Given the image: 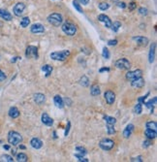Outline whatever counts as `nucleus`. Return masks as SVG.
<instances>
[{"mask_svg":"<svg viewBox=\"0 0 157 162\" xmlns=\"http://www.w3.org/2000/svg\"><path fill=\"white\" fill-rule=\"evenodd\" d=\"M61 28H62V31L68 36H74L77 32L76 26L74 23H72V22H69V21L64 22V23L62 24Z\"/></svg>","mask_w":157,"mask_h":162,"instance_id":"nucleus-3","label":"nucleus"},{"mask_svg":"<svg viewBox=\"0 0 157 162\" xmlns=\"http://www.w3.org/2000/svg\"><path fill=\"white\" fill-rule=\"evenodd\" d=\"M145 126H147V128H148V129H152V130H155V131L157 129V124H156L155 121H148V122H147Z\"/></svg>","mask_w":157,"mask_h":162,"instance_id":"nucleus-32","label":"nucleus"},{"mask_svg":"<svg viewBox=\"0 0 157 162\" xmlns=\"http://www.w3.org/2000/svg\"><path fill=\"white\" fill-rule=\"evenodd\" d=\"M104 97H105L106 102L108 103L109 105L114 104V102L115 101V94L112 91H111V90H107L106 92H105Z\"/></svg>","mask_w":157,"mask_h":162,"instance_id":"nucleus-10","label":"nucleus"},{"mask_svg":"<svg viewBox=\"0 0 157 162\" xmlns=\"http://www.w3.org/2000/svg\"><path fill=\"white\" fill-rule=\"evenodd\" d=\"M98 21H101V22H103L106 27H108V28H111L112 22L111 21V19H110L108 16L104 15V14H101V15L98 16Z\"/></svg>","mask_w":157,"mask_h":162,"instance_id":"nucleus-11","label":"nucleus"},{"mask_svg":"<svg viewBox=\"0 0 157 162\" xmlns=\"http://www.w3.org/2000/svg\"><path fill=\"white\" fill-rule=\"evenodd\" d=\"M110 8V4H108L107 2H101L100 4H99V9L101 11H106L108 10Z\"/></svg>","mask_w":157,"mask_h":162,"instance_id":"nucleus-35","label":"nucleus"},{"mask_svg":"<svg viewBox=\"0 0 157 162\" xmlns=\"http://www.w3.org/2000/svg\"><path fill=\"white\" fill-rule=\"evenodd\" d=\"M78 2H80V3L84 4V5H87L89 3V0H77Z\"/></svg>","mask_w":157,"mask_h":162,"instance_id":"nucleus-48","label":"nucleus"},{"mask_svg":"<svg viewBox=\"0 0 157 162\" xmlns=\"http://www.w3.org/2000/svg\"><path fill=\"white\" fill-rule=\"evenodd\" d=\"M115 67L120 70H128V69H130L131 64L126 58H120V59L115 61Z\"/></svg>","mask_w":157,"mask_h":162,"instance_id":"nucleus-5","label":"nucleus"},{"mask_svg":"<svg viewBox=\"0 0 157 162\" xmlns=\"http://www.w3.org/2000/svg\"><path fill=\"white\" fill-rule=\"evenodd\" d=\"M150 146H151V142L149 140H147L143 143V148H145V149H147V148L150 147Z\"/></svg>","mask_w":157,"mask_h":162,"instance_id":"nucleus-42","label":"nucleus"},{"mask_svg":"<svg viewBox=\"0 0 157 162\" xmlns=\"http://www.w3.org/2000/svg\"><path fill=\"white\" fill-rule=\"evenodd\" d=\"M48 21L53 26H59L62 23L63 18L62 16L58 13H52L48 17Z\"/></svg>","mask_w":157,"mask_h":162,"instance_id":"nucleus-4","label":"nucleus"},{"mask_svg":"<svg viewBox=\"0 0 157 162\" xmlns=\"http://www.w3.org/2000/svg\"><path fill=\"white\" fill-rule=\"evenodd\" d=\"M117 6L119 7V8H122V9H124V8L126 7V4L124 3V2H118Z\"/></svg>","mask_w":157,"mask_h":162,"instance_id":"nucleus-47","label":"nucleus"},{"mask_svg":"<svg viewBox=\"0 0 157 162\" xmlns=\"http://www.w3.org/2000/svg\"><path fill=\"white\" fill-rule=\"evenodd\" d=\"M18 59H20V57H14V59H12V60H11V62H16V60H18Z\"/></svg>","mask_w":157,"mask_h":162,"instance_id":"nucleus-51","label":"nucleus"},{"mask_svg":"<svg viewBox=\"0 0 157 162\" xmlns=\"http://www.w3.org/2000/svg\"><path fill=\"white\" fill-rule=\"evenodd\" d=\"M117 44V40H110V41H108L109 46H115Z\"/></svg>","mask_w":157,"mask_h":162,"instance_id":"nucleus-45","label":"nucleus"},{"mask_svg":"<svg viewBox=\"0 0 157 162\" xmlns=\"http://www.w3.org/2000/svg\"><path fill=\"white\" fill-rule=\"evenodd\" d=\"M30 145H31L33 149L39 150L43 147V142L38 138H32L31 141H30Z\"/></svg>","mask_w":157,"mask_h":162,"instance_id":"nucleus-14","label":"nucleus"},{"mask_svg":"<svg viewBox=\"0 0 157 162\" xmlns=\"http://www.w3.org/2000/svg\"><path fill=\"white\" fill-rule=\"evenodd\" d=\"M8 142L13 146H18L19 144L23 142V137L16 131H10L8 134Z\"/></svg>","mask_w":157,"mask_h":162,"instance_id":"nucleus-1","label":"nucleus"},{"mask_svg":"<svg viewBox=\"0 0 157 162\" xmlns=\"http://www.w3.org/2000/svg\"><path fill=\"white\" fill-rule=\"evenodd\" d=\"M133 40L136 42L137 44L142 45V46H147L148 44V39L147 37H143V36H136V37H133Z\"/></svg>","mask_w":157,"mask_h":162,"instance_id":"nucleus-16","label":"nucleus"},{"mask_svg":"<svg viewBox=\"0 0 157 162\" xmlns=\"http://www.w3.org/2000/svg\"><path fill=\"white\" fill-rule=\"evenodd\" d=\"M73 6L75 7V9L78 11L79 13H82V8L81 7V4H80L78 1H74L73 2Z\"/></svg>","mask_w":157,"mask_h":162,"instance_id":"nucleus-39","label":"nucleus"},{"mask_svg":"<svg viewBox=\"0 0 157 162\" xmlns=\"http://www.w3.org/2000/svg\"><path fill=\"white\" fill-rule=\"evenodd\" d=\"M24 10H25V5H24L23 3H21V2L16 3L13 8L14 14H15L16 17H21L23 14Z\"/></svg>","mask_w":157,"mask_h":162,"instance_id":"nucleus-8","label":"nucleus"},{"mask_svg":"<svg viewBox=\"0 0 157 162\" xmlns=\"http://www.w3.org/2000/svg\"><path fill=\"white\" fill-rule=\"evenodd\" d=\"M4 149H5V150H10V147L7 146V145H6V146H4Z\"/></svg>","mask_w":157,"mask_h":162,"instance_id":"nucleus-52","label":"nucleus"},{"mask_svg":"<svg viewBox=\"0 0 157 162\" xmlns=\"http://www.w3.org/2000/svg\"><path fill=\"white\" fill-rule=\"evenodd\" d=\"M111 1H112V2H117L118 0H111Z\"/></svg>","mask_w":157,"mask_h":162,"instance_id":"nucleus-55","label":"nucleus"},{"mask_svg":"<svg viewBox=\"0 0 157 162\" xmlns=\"http://www.w3.org/2000/svg\"><path fill=\"white\" fill-rule=\"evenodd\" d=\"M70 125H71V122H70V121H68V125H67V127H66V130H65V136H67V135H68V133H69V129H70Z\"/></svg>","mask_w":157,"mask_h":162,"instance_id":"nucleus-49","label":"nucleus"},{"mask_svg":"<svg viewBox=\"0 0 157 162\" xmlns=\"http://www.w3.org/2000/svg\"><path fill=\"white\" fill-rule=\"evenodd\" d=\"M143 75V71L140 70V69H137V70H134V71H129L127 74H126V79L128 80H135L137 79V78H140L142 77Z\"/></svg>","mask_w":157,"mask_h":162,"instance_id":"nucleus-9","label":"nucleus"},{"mask_svg":"<svg viewBox=\"0 0 157 162\" xmlns=\"http://www.w3.org/2000/svg\"><path fill=\"white\" fill-rule=\"evenodd\" d=\"M137 7V5H136V3H135V2H131V3H129V10H134L135 8Z\"/></svg>","mask_w":157,"mask_h":162,"instance_id":"nucleus-44","label":"nucleus"},{"mask_svg":"<svg viewBox=\"0 0 157 162\" xmlns=\"http://www.w3.org/2000/svg\"><path fill=\"white\" fill-rule=\"evenodd\" d=\"M121 27V23L119 21H114V23H112V26H111V28L112 31H114V32H117L118 31V29H119Z\"/></svg>","mask_w":157,"mask_h":162,"instance_id":"nucleus-31","label":"nucleus"},{"mask_svg":"<svg viewBox=\"0 0 157 162\" xmlns=\"http://www.w3.org/2000/svg\"><path fill=\"white\" fill-rule=\"evenodd\" d=\"M139 14L142 16H147V8H144V7H141L139 9Z\"/></svg>","mask_w":157,"mask_h":162,"instance_id":"nucleus-41","label":"nucleus"},{"mask_svg":"<svg viewBox=\"0 0 157 162\" xmlns=\"http://www.w3.org/2000/svg\"><path fill=\"white\" fill-rule=\"evenodd\" d=\"M104 71H110V68H101L100 69V73H102V72H104Z\"/></svg>","mask_w":157,"mask_h":162,"instance_id":"nucleus-50","label":"nucleus"},{"mask_svg":"<svg viewBox=\"0 0 157 162\" xmlns=\"http://www.w3.org/2000/svg\"><path fill=\"white\" fill-rule=\"evenodd\" d=\"M0 18H2L3 19H5V21H12L13 17L12 15L10 14V12H8L7 10L5 9H0Z\"/></svg>","mask_w":157,"mask_h":162,"instance_id":"nucleus-19","label":"nucleus"},{"mask_svg":"<svg viewBox=\"0 0 157 162\" xmlns=\"http://www.w3.org/2000/svg\"><path fill=\"white\" fill-rule=\"evenodd\" d=\"M134 125L133 124H128L127 126L125 127V129L123 130V137H124V138H129V137L131 136V134H132V132H133L134 131Z\"/></svg>","mask_w":157,"mask_h":162,"instance_id":"nucleus-20","label":"nucleus"},{"mask_svg":"<svg viewBox=\"0 0 157 162\" xmlns=\"http://www.w3.org/2000/svg\"><path fill=\"white\" fill-rule=\"evenodd\" d=\"M156 101H157V98H156V97H153V99H150L148 102H145V105L147 106V108H150L151 109V113H152V111H153L154 105L156 104Z\"/></svg>","mask_w":157,"mask_h":162,"instance_id":"nucleus-26","label":"nucleus"},{"mask_svg":"<svg viewBox=\"0 0 157 162\" xmlns=\"http://www.w3.org/2000/svg\"><path fill=\"white\" fill-rule=\"evenodd\" d=\"M134 112H135V114H142V112H143L142 103H140V102H139L136 106H135V108H134Z\"/></svg>","mask_w":157,"mask_h":162,"instance_id":"nucleus-34","label":"nucleus"},{"mask_svg":"<svg viewBox=\"0 0 157 162\" xmlns=\"http://www.w3.org/2000/svg\"><path fill=\"white\" fill-rule=\"evenodd\" d=\"M100 93H101V90L98 85H93L91 88H90V94H91L92 96H98Z\"/></svg>","mask_w":157,"mask_h":162,"instance_id":"nucleus-22","label":"nucleus"},{"mask_svg":"<svg viewBox=\"0 0 157 162\" xmlns=\"http://www.w3.org/2000/svg\"><path fill=\"white\" fill-rule=\"evenodd\" d=\"M155 48H156V44L152 43L149 49V54H148V61H149V63H152L154 61V57H155Z\"/></svg>","mask_w":157,"mask_h":162,"instance_id":"nucleus-18","label":"nucleus"},{"mask_svg":"<svg viewBox=\"0 0 157 162\" xmlns=\"http://www.w3.org/2000/svg\"><path fill=\"white\" fill-rule=\"evenodd\" d=\"M53 137H54V139H56V132H53Z\"/></svg>","mask_w":157,"mask_h":162,"instance_id":"nucleus-54","label":"nucleus"},{"mask_svg":"<svg viewBox=\"0 0 157 162\" xmlns=\"http://www.w3.org/2000/svg\"><path fill=\"white\" fill-rule=\"evenodd\" d=\"M75 157H76V158H78V160H79V161H84V162H88V159L84 158V155H82V154H79V153H76V154H75Z\"/></svg>","mask_w":157,"mask_h":162,"instance_id":"nucleus-40","label":"nucleus"},{"mask_svg":"<svg viewBox=\"0 0 157 162\" xmlns=\"http://www.w3.org/2000/svg\"><path fill=\"white\" fill-rule=\"evenodd\" d=\"M9 116L12 119H16L19 116H20V111H19L18 108H16V107L10 108V110H9Z\"/></svg>","mask_w":157,"mask_h":162,"instance_id":"nucleus-23","label":"nucleus"},{"mask_svg":"<svg viewBox=\"0 0 157 162\" xmlns=\"http://www.w3.org/2000/svg\"><path fill=\"white\" fill-rule=\"evenodd\" d=\"M46 101V96L42 93H36L34 94V102L37 105H42Z\"/></svg>","mask_w":157,"mask_h":162,"instance_id":"nucleus-17","label":"nucleus"},{"mask_svg":"<svg viewBox=\"0 0 157 162\" xmlns=\"http://www.w3.org/2000/svg\"><path fill=\"white\" fill-rule=\"evenodd\" d=\"M29 23H30V19L28 18V17H24V18L21 21V26L23 27V28L28 26Z\"/></svg>","mask_w":157,"mask_h":162,"instance_id":"nucleus-30","label":"nucleus"},{"mask_svg":"<svg viewBox=\"0 0 157 162\" xmlns=\"http://www.w3.org/2000/svg\"><path fill=\"white\" fill-rule=\"evenodd\" d=\"M30 31L34 34H37V33H43L45 31V27L42 26L41 23H34L32 24L31 27H30Z\"/></svg>","mask_w":157,"mask_h":162,"instance_id":"nucleus-12","label":"nucleus"},{"mask_svg":"<svg viewBox=\"0 0 157 162\" xmlns=\"http://www.w3.org/2000/svg\"><path fill=\"white\" fill-rule=\"evenodd\" d=\"M42 122L44 124L48 125V126H51V125L53 124V119H52L47 113H44L42 114Z\"/></svg>","mask_w":157,"mask_h":162,"instance_id":"nucleus-15","label":"nucleus"},{"mask_svg":"<svg viewBox=\"0 0 157 162\" xmlns=\"http://www.w3.org/2000/svg\"><path fill=\"white\" fill-rule=\"evenodd\" d=\"M42 71H44L46 73V77H49V75L51 74V72H52V67L51 65L46 64V65H44L42 67Z\"/></svg>","mask_w":157,"mask_h":162,"instance_id":"nucleus-27","label":"nucleus"},{"mask_svg":"<svg viewBox=\"0 0 157 162\" xmlns=\"http://www.w3.org/2000/svg\"><path fill=\"white\" fill-rule=\"evenodd\" d=\"M0 161H5V162H13L14 159L12 156L8 155V154H3L0 157Z\"/></svg>","mask_w":157,"mask_h":162,"instance_id":"nucleus-33","label":"nucleus"},{"mask_svg":"<svg viewBox=\"0 0 157 162\" xmlns=\"http://www.w3.org/2000/svg\"><path fill=\"white\" fill-rule=\"evenodd\" d=\"M131 161H132V162H134V161H140V162H143V157H142V156H138V157H134V158H132V159H131Z\"/></svg>","mask_w":157,"mask_h":162,"instance_id":"nucleus-46","label":"nucleus"},{"mask_svg":"<svg viewBox=\"0 0 157 162\" xmlns=\"http://www.w3.org/2000/svg\"><path fill=\"white\" fill-rule=\"evenodd\" d=\"M107 130H108L109 135H112V134L115 133V129L112 124H107Z\"/></svg>","mask_w":157,"mask_h":162,"instance_id":"nucleus-36","label":"nucleus"},{"mask_svg":"<svg viewBox=\"0 0 157 162\" xmlns=\"http://www.w3.org/2000/svg\"><path fill=\"white\" fill-rule=\"evenodd\" d=\"M20 149H23V150H24V149H25V147L23 146V145H21V146H20Z\"/></svg>","mask_w":157,"mask_h":162,"instance_id":"nucleus-53","label":"nucleus"},{"mask_svg":"<svg viewBox=\"0 0 157 162\" xmlns=\"http://www.w3.org/2000/svg\"><path fill=\"white\" fill-rule=\"evenodd\" d=\"M145 135L147 137L148 139H155L156 136H157V133L155 130H152V129H148L147 128L145 131Z\"/></svg>","mask_w":157,"mask_h":162,"instance_id":"nucleus-24","label":"nucleus"},{"mask_svg":"<svg viewBox=\"0 0 157 162\" xmlns=\"http://www.w3.org/2000/svg\"><path fill=\"white\" fill-rule=\"evenodd\" d=\"M145 80L143 79L142 77H140V78H137V79H135V80H132L131 85L135 88H141L145 85Z\"/></svg>","mask_w":157,"mask_h":162,"instance_id":"nucleus-13","label":"nucleus"},{"mask_svg":"<svg viewBox=\"0 0 157 162\" xmlns=\"http://www.w3.org/2000/svg\"><path fill=\"white\" fill-rule=\"evenodd\" d=\"M69 55H70V51H68V50H63V51L51 52V58L56 61H64L67 59V57Z\"/></svg>","mask_w":157,"mask_h":162,"instance_id":"nucleus-2","label":"nucleus"},{"mask_svg":"<svg viewBox=\"0 0 157 162\" xmlns=\"http://www.w3.org/2000/svg\"><path fill=\"white\" fill-rule=\"evenodd\" d=\"M102 57H103L105 59H109L110 58V51L107 48L103 49V52H102Z\"/></svg>","mask_w":157,"mask_h":162,"instance_id":"nucleus-38","label":"nucleus"},{"mask_svg":"<svg viewBox=\"0 0 157 162\" xmlns=\"http://www.w3.org/2000/svg\"><path fill=\"white\" fill-rule=\"evenodd\" d=\"M76 150L78 152L79 154H82V155H84L87 153V150L82 147H76Z\"/></svg>","mask_w":157,"mask_h":162,"instance_id":"nucleus-37","label":"nucleus"},{"mask_svg":"<svg viewBox=\"0 0 157 162\" xmlns=\"http://www.w3.org/2000/svg\"><path fill=\"white\" fill-rule=\"evenodd\" d=\"M80 85L84 86V88H86V86L89 85V80L88 78H87L86 76H82L81 78V80H80Z\"/></svg>","mask_w":157,"mask_h":162,"instance_id":"nucleus-28","label":"nucleus"},{"mask_svg":"<svg viewBox=\"0 0 157 162\" xmlns=\"http://www.w3.org/2000/svg\"><path fill=\"white\" fill-rule=\"evenodd\" d=\"M25 55L27 57H33V58H37L39 57V54H38V49L37 47L34 46H28L25 51Z\"/></svg>","mask_w":157,"mask_h":162,"instance_id":"nucleus-7","label":"nucleus"},{"mask_svg":"<svg viewBox=\"0 0 157 162\" xmlns=\"http://www.w3.org/2000/svg\"><path fill=\"white\" fill-rule=\"evenodd\" d=\"M114 146V142L111 139H103L99 142V147L104 150H111Z\"/></svg>","mask_w":157,"mask_h":162,"instance_id":"nucleus-6","label":"nucleus"},{"mask_svg":"<svg viewBox=\"0 0 157 162\" xmlns=\"http://www.w3.org/2000/svg\"><path fill=\"white\" fill-rule=\"evenodd\" d=\"M6 80V75L4 74V72H2L0 70V83L3 82V81Z\"/></svg>","mask_w":157,"mask_h":162,"instance_id":"nucleus-43","label":"nucleus"},{"mask_svg":"<svg viewBox=\"0 0 157 162\" xmlns=\"http://www.w3.org/2000/svg\"><path fill=\"white\" fill-rule=\"evenodd\" d=\"M16 161H19V162H26L27 160H28V157H27V155L25 154V153L21 152V153H18V154H16Z\"/></svg>","mask_w":157,"mask_h":162,"instance_id":"nucleus-25","label":"nucleus"},{"mask_svg":"<svg viewBox=\"0 0 157 162\" xmlns=\"http://www.w3.org/2000/svg\"><path fill=\"white\" fill-rule=\"evenodd\" d=\"M104 119L105 121L107 122V124H112L114 125V123L117 122V119L114 118H112V117H109V116H105L104 117Z\"/></svg>","mask_w":157,"mask_h":162,"instance_id":"nucleus-29","label":"nucleus"},{"mask_svg":"<svg viewBox=\"0 0 157 162\" xmlns=\"http://www.w3.org/2000/svg\"><path fill=\"white\" fill-rule=\"evenodd\" d=\"M53 102H54V105H56L57 108L62 109L63 107H64V101H63V99L61 98V96L60 95L54 96L53 97Z\"/></svg>","mask_w":157,"mask_h":162,"instance_id":"nucleus-21","label":"nucleus"}]
</instances>
